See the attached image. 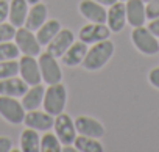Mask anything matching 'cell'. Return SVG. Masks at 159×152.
Wrapping results in <instances>:
<instances>
[{"label": "cell", "mask_w": 159, "mask_h": 152, "mask_svg": "<svg viewBox=\"0 0 159 152\" xmlns=\"http://www.w3.org/2000/svg\"><path fill=\"white\" fill-rule=\"evenodd\" d=\"M44 94H45V88L42 86V83L28 86V90L25 91V94L20 97L22 99L20 102H22L25 111L41 108L42 107V102H44Z\"/></svg>", "instance_id": "ffe728a7"}, {"label": "cell", "mask_w": 159, "mask_h": 152, "mask_svg": "<svg viewBox=\"0 0 159 152\" xmlns=\"http://www.w3.org/2000/svg\"><path fill=\"white\" fill-rule=\"evenodd\" d=\"M16 35V27L11 25L10 22H2L0 24V42L13 41Z\"/></svg>", "instance_id": "4316f807"}, {"label": "cell", "mask_w": 159, "mask_h": 152, "mask_svg": "<svg viewBox=\"0 0 159 152\" xmlns=\"http://www.w3.org/2000/svg\"><path fill=\"white\" fill-rule=\"evenodd\" d=\"M106 25L112 33H120L126 25V10L125 2H116L106 11Z\"/></svg>", "instance_id": "5bb4252c"}, {"label": "cell", "mask_w": 159, "mask_h": 152, "mask_svg": "<svg viewBox=\"0 0 159 152\" xmlns=\"http://www.w3.org/2000/svg\"><path fill=\"white\" fill-rule=\"evenodd\" d=\"M16 46L19 47L20 53L22 55H31V56H39L41 53V44L36 38V33L30 28H27L25 25L24 27H19L16 28V35H14V39Z\"/></svg>", "instance_id": "8992f818"}, {"label": "cell", "mask_w": 159, "mask_h": 152, "mask_svg": "<svg viewBox=\"0 0 159 152\" xmlns=\"http://www.w3.org/2000/svg\"><path fill=\"white\" fill-rule=\"evenodd\" d=\"M66 104H67V88L62 82L48 85V88H45L42 108L47 113H50L52 116H58L59 113L64 111Z\"/></svg>", "instance_id": "7a4b0ae2"}, {"label": "cell", "mask_w": 159, "mask_h": 152, "mask_svg": "<svg viewBox=\"0 0 159 152\" xmlns=\"http://www.w3.org/2000/svg\"><path fill=\"white\" fill-rule=\"evenodd\" d=\"M97 3H100V5H103V7H111V5H114L116 2H119V0H95Z\"/></svg>", "instance_id": "d6a6232c"}, {"label": "cell", "mask_w": 159, "mask_h": 152, "mask_svg": "<svg viewBox=\"0 0 159 152\" xmlns=\"http://www.w3.org/2000/svg\"><path fill=\"white\" fill-rule=\"evenodd\" d=\"M111 30L106 24H97V22H88L86 25L81 27V30L78 32V39L83 41L84 44H94L98 41L109 39Z\"/></svg>", "instance_id": "9c48e42d"}, {"label": "cell", "mask_w": 159, "mask_h": 152, "mask_svg": "<svg viewBox=\"0 0 159 152\" xmlns=\"http://www.w3.org/2000/svg\"><path fill=\"white\" fill-rule=\"evenodd\" d=\"M73 41H75V35H73V32L70 30V28H61L58 33H56V36L45 46V52H48L50 55H53V56H56L58 60L66 53V50L73 44Z\"/></svg>", "instance_id": "8fae6325"}, {"label": "cell", "mask_w": 159, "mask_h": 152, "mask_svg": "<svg viewBox=\"0 0 159 152\" xmlns=\"http://www.w3.org/2000/svg\"><path fill=\"white\" fill-rule=\"evenodd\" d=\"M61 28H62V25H61V22H59L58 19H47L34 33H36V38H38L39 44H41L42 47H45V46L56 36V33H58Z\"/></svg>", "instance_id": "44dd1931"}, {"label": "cell", "mask_w": 159, "mask_h": 152, "mask_svg": "<svg viewBox=\"0 0 159 152\" xmlns=\"http://www.w3.org/2000/svg\"><path fill=\"white\" fill-rule=\"evenodd\" d=\"M19 75V60H3L0 61V80Z\"/></svg>", "instance_id": "d4e9b609"}, {"label": "cell", "mask_w": 159, "mask_h": 152, "mask_svg": "<svg viewBox=\"0 0 159 152\" xmlns=\"http://www.w3.org/2000/svg\"><path fill=\"white\" fill-rule=\"evenodd\" d=\"M47 19H48V8H47V5L42 3V2L33 3L28 8V14H27V19H25V27L33 30V32H36Z\"/></svg>", "instance_id": "e0dca14e"}, {"label": "cell", "mask_w": 159, "mask_h": 152, "mask_svg": "<svg viewBox=\"0 0 159 152\" xmlns=\"http://www.w3.org/2000/svg\"><path fill=\"white\" fill-rule=\"evenodd\" d=\"M114 53H116V46H114L112 41L105 39V41L94 42L88 49L86 56H84V60L81 63V67L84 71H89V72L100 71L111 61Z\"/></svg>", "instance_id": "6da1fadb"}, {"label": "cell", "mask_w": 159, "mask_h": 152, "mask_svg": "<svg viewBox=\"0 0 159 152\" xmlns=\"http://www.w3.org/2000/svg\"><path fill=\"white\" fill-rule=\"evenodd\" d=\"M38 63H39L41 77L44 83L53 85V83L62 82V69L56 56L50 55L48 52H44V53H39Z\"/></svg>", "instance_id": "277c9868"}, {"label": "cell", "mask_w": 159, "mask_h": 152, "mask_svg": "<svg viewBox=\"0 0 159 152\" xmlns=\"http://www.w3.org/2000/svg\"><path fill=\"white\" fill-rule=\"evenodd\" d=\"M145 10H147V19H156L159 17V0H148L145 3Z\"/></svg>", "instance_id": "83f0119b"}, {"label": "cell", "mask_w": 159, "mask_h": 152, "mask_svg": "<svg viewBox=\"0 0 159 152\" xmlns=\"http://www.w3.org/2000/svg\"><path fill=\"white\" fill-rule=\"evenodd\" d=\"M27 2H28L30 5H33V3H38V2H41V0H27Z\"/></svg>", "instance_id": "836d02e7"}, {"label": "cell", "mask_w": 159, "mask_h": 152, "mask_svg": "<svg viewBox=\"0 0 159 152\" xmlns=\"http://www.w3.org/2000/svg\"><path fill=\"white\" fill-rule=\"evenodd\" d=\"M125 10H126V24L131 25L133 28L134 27H142L148 21L143 0H126Z\"/></svg>", "instance_id": "9a60e30c"}, {"label": "cell", "mask_w": 159, "mask_h": 152, "mask_svg": "<svg viewBox=\"0 0 159 152\" xmlns=\"http://www.w3.org/2000/svg\"><path fill=\"white\" fill-rule=\"evenodd\" d=\"M53 122H55V116H52L50 113H47L44 108H38V110H30L25 111V119L24 124L25 127H30L33 130L38 132H47L53 129Z\"/></svg>", "instance_id": "30bf717a"}, {"label": "cell", "mask_w": 159, "mask_h": 152, "mask_svg": "<svg viewBox=\"0 0 159 152\" xmlns=\"http://www.w3.org/2000/svg\"><path fill=\"white\" fill-rule=\"evenodd\" d=\"M78 11L88 22H97V24H106V8L95 0H81L78 5Z\"/></svg>", "instance_id": "4fadbf2b"}, {"label": "cell", "mask_w": 159, "mask_h": 152, "mask_svg": "<svg viewBox=\"0 0 159 152\" xmlns=\"http://www.w3.org/2000/svg\"><path fill=\"white\" fill-rule=\"evenodd\" d=\"M27 90H28V85L17 75L0 80V96H10V97L19 99L25 94Z\"/></svg>", "instance_id": "ac0fdd59"}, {"label": "cell", "mask_w": 159, "mask_h": 152, "mask_svg": "<svg viewBox=\"0 0 159 152\" xmlns=\"http://www.w3.org/2000/svg\"><path fill=\"white\" fill-rule=\"evenodd\" d=\"M53 132L56 133V136L59 138V141L62 143V146L66 144H73L76 133L75 129V121L67 115V113H59L58 116H55V122H53Z\"/></svg>", "instance_id": "ba28073f"}, {"label": "cell", "mask_w": 159, "mask_h": 152, "mask_svg": "<svg viewBox=\"0 0 159 152\" xmlns=\"http://www.w3.org/2000/svg\"><path fill=\"white\" fill-rule=\"evenodd\" d=\"M13 150V140L10 136L0 135V152H11Z\"/></svg>", "instance_id": "f546056e"}, {"label": "cell", "mask_w": 159, "mask_h": 152, "mask_svg": "<svg viewBox=\"0 0 159 152\" xmlns=\"http://www.w3.org/2000/svg\"><path fill=\"white\" fill-rule=\"evenodd\" d=\"M148 83H150L153 88L159 90V66L153 67V69L148 72Z\"/></svg>", "instance_id": "f1b7e54d"}, {"label": "cell", "mask_w": 159, "mask_h": 152, "mask_svg": "<svg viewBox=\"0 0 159 152\" xmlns=\"http://www.w3.org/2000/svg\"><path fill=\"white\" fill-rule=\"evenodd\" d=\"M73 146L78 152H103V144H102L100 138L76 135Z\"/></svg>", "instance_id": "603a6c76"}, {"label": "cell", "mask_w": 159, "mask_h": 152, "mask_svg": "<svg viewBox=\"0 0 159 152\" xmlns=\"http://www.w3.org/2000/svg\"><path fill=\"white\" fill-rule=\"evenodd\" d=\"M131 42L136 47V50L145 56H153V55L159 53V38L154 36L145 25L133 28Z\"/></svg>", "instance_id": "3957f363"}, {"label": "cell", "mask_w": 159, "mask_h": 152, "mask_svg": "<svg viewBox=\"0 0 159 152\" xmlns=\"http://www.w3.org/2000/svg\"><path fill=\"white\" fill-rule=\"evenodd\" d=\"M0 116L8 124L19 125V124H24L25 108L17 97L0 96Z\"/></svg>", "instance_id": "5b68a950"}, {"label": "cell", "mask_w": 159, "mask_h": 152, "mask_svg": "<svg viewBox=\"0 0 159 152\" xmlns=\"http://www.w3.org/2000/svg\"><path fill=\"white\" fill-rule=\"evenodd\" d=\"M62 150V143L53 132H45L41 136V152H61Z\"/></svg>", "instance_id": "cb8c5ba5"}, {"label": "cell", "mask_w": 159, "mask_h": 152, "mask_svg": "<svg viewBox=\"0 0 159 152\" xmlns=\"http://www.w3.org/2000/svg\"><path fill=\"white\" fill-rule=\"evenodd\" d=\"M75 129L78 135H84V136L102 138L105 135V125L98 119L92 116H86V115L75 118Z\"/></svg>", "instance_id": "7c38bea8"}, {"label": "cell", "mask_w": 159, "mask_h": 152, "mask_svg": "<svg viewBox=\"0 0 159 152\" xmlns=\"http://www.w3.org/2000/svg\"><path fill=\"white\" fill-rule=\"evenodd\" d=\"M20 55L19 47L16 46L14 41H7V42H0V61L3 60H17Z\"/></svg>", "instance_id": "484cf974"}, {"label": "cell", "mask_w": 159, "mask_h": 152, "mask_svg": "<svg viewBox=\"0 0 159 152\" xmlns=\"http://www.w3.org/2000/svg\"><path fill=\"white\" fill-rule=\"evenodd\" d=\"M8 13H10V2L8 0H0V24L8 21Z\"/></svg>", "instance_id": "4dcf8cb0"}, {"label": "cell", "mask_w": 159, "mask_h": 152, "mask_svg": "<svg viewBox=\"0 0 159 152\" xmlns=\"http://www.w3.org/2000/svg\"><path fill=\"white\" fill-rule=\"evenodd\" d=\"M30 3L27 0H10V13H8V22L14 25L16 28L25 25V19L28 14Z\"/></svg>", "instance_id": "d6986e66"}, {"label": "cell", "mask_w": 159, "mask_h": 152, "mask_svg": "<svg viewBox=\"0 0 159 152\" xmlns=\"http://www.w3.org/2000/svg\"><path fill=\"white\" fill-rule=\"evenodd\" d=\"M148 30L154 35V36H157L159 38V17H156V19H151L150 22H148Z\"/></svg>", "instance_id": "1f68e13d"}, {"label": "cell", "mask_w": 159, "mask_h": 152, "mask_svg": "<svg viewBox=\"0 0 159 152\" xmlns=\"http://www.w3.org/2000/svg\"><path fill=\"white\" fill-rule=\"evenodd\" d=\"M19 77L28 86L42 83L41 69H39V63H38L36 56L24 55V56L19 58Z\"/></svg>", "instance_id": "52a82bcc"}, {"label": "cell", "mask_w": 159, "mask_h": 152, "mask_svg": "<svg viewBox=\"0 0 159 152\" xmlns=\"http://www.w3.org/2000/svg\"><path fill=\"white\" fill-rule=\"evenodd\" d=\"M19 144H20L22 152H39L41 150V136H39L38 130L27 127L20 133Z\"/></svg>", "instance_id": "7402d4cb"}, {"label": "cell", "mask_w": 159, "mask_h": 152, "mask_svg": "<svg viewBox=\"0 0 159 152\" xmlns=\"http://www.w3.org/2000/svg\"><path fill=\"white\" fill-rule=\"evenodd\" d=\"M120 2H126V0H120Z\"/></svg>", "instance_id": "e575fe53"}, {"label": "cell", "mask_w": 159, "mask_h": 152, "mask_svg": "<svg viewBox=\"0 0 159 152\" xmlns=\"http://www.w3.org/2000/svg\"><path fill=\"white\" fill-rule=\"evenodd\" d=\"M143 2H145V3H147V2H148V0H143Z\"/></svg>", "instance_id": "d590c367"}, {"label": "cell", "mask_w": 159, "mask_h": 152, "mask_svg": "<svg viewBox=\"0 0 159 152\" xmlns=\"http://www.w3.org/2000/svg\"><path fill=\"white\" fill-rule=\"evenodd\" d=\"M88 52V44H84L83 41H73V44L66 50V53L61 56V61L64 66L67 67H76V66H81L84 56Z\"/></svg>", "instance_id": "2e32d148"}]
</instances>
